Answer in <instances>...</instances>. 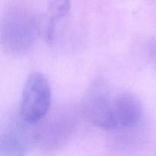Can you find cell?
<instances>
[{
    "label": "cell",
    "mask_w": 156,
    "mask_h": 156,
    "mask_svg": "<svg viewBox=\"0 0 156 156\" xmlns=\"http://www.w3.org/2000/svg\"><path fill=\"white\" fill-rule=\"evenodd\" d=\"M24 125L15 124L0 138V156H19L27 149V129Z\"/></svg>",
    "instance_id": "4"
},
{
    "label": "cell",
    "mask_w": 156,
    "mask_h": 156,
    "mask_svg": "<svg viewBox=\"0 0 156 156\" xmlns=\"http://www.w3.org/2000/svg\"><path fill=\"white\" fill-rule=\"evenodd\" d=\"M37 31L39 23L30 14L13 9L7 12L2 21V45L12 54H23L32 47Z\"/></svg>",
    "instance_id": "2"
},
{
    "label": "cell",
    "mask_w": 156,
    "mask_h": 156,
    "mask_svg": "<svg viewBox=\"0 0 156 156\" xmlns=\"http://www.w3.org/2000/svg\"><path fill=\"white\" fill-rule=\"evenodd\" d=\"M71 8V0H52L48 12L44 21H40V31L44 34L47 40H51L53 36L54 25L56 21L63 18Z\"/></svg>",
    "instance_id": "5"
},
{
    "label": "cell",
    "mask_w": 156,
    "mask_h": 156,
    "mask_svg": "<svg viewBox=\"0 0 156 156\" xmlns=\"http://www.w3.org/2000/svg\"><path fill=\"white\" fill-rule=\"evenodd\" d=\"M82 111L90 123L109 130L131 129L141 121L143 114L136 96L103 82H97L88 89Z\"/></svg>",
    "instance_id": "1"
},
{
    "label": "cell",
    "mask_w": 156,
    "mask_h": 156,
    "mask_svg": "<svg viewBox=\"0 0 156 156\" xmlns=\"http://www.w3.org/2000/svg\"><path fill=\"white\" fill-rule=\"evenodd\" d=\"M51 105V90L47 78L40 72L32 73L26 79L21 95L20 115L29 124L43 120Z\"/></svg>",
    "instance_id": "3"
}]
</instances>
